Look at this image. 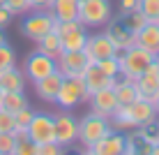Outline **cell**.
<instances>
[{"mask_svg":"<svg viewBox=\"0 0 159 155\" xmlns=\"http://www.w3.org/2000/svg\"><path fill=\"white\" fill-rule=\"evenodd\" d=\"M7 40H5V32H2V28H0V44H5Z\"/></svg>","mask_w":159,"mask_h":155,"instance_id":"obj_40","label":"cell"},{"mask_svg":"<svg viewBox=\"0 0 159 155\" xmlns=\"http://www.w3.org/2000/svg\"><path fill=\"white\" fill-rule=\"evenodd\" d=\"M125 16H127V19H125L127 28H129V30H134V32H136V30H141V28H143V26L148 23V19H145V16L139 12V9H136V12H129V14H125Z\"/></svg>","mask_w":159,"mask_h":155,"instance_id":"obj_29","label":"cell"},{"mask_svg":"<svg viewBox=\"0 0 159 155\" xmlns=\"http://www.w3.org/2000/svg\"><path fill=\"white\" fill-rule=\"evenodd\" d=\"M113 132V125H111V118H104V116L90 111L85 114L83 118H79V143H83L81 151L88 153V148L92 146L95 141H99L102 137L111 134Z\"/></svg>","mask_w":159,"mask_h":155,"instance_id":"obj_3","label":"cell"},{"mask_svg":"<svg viewBox=\"0 0 159 155\" xmlns=\"http://www.w3.org/2000/svg\"><path fill=\"white\" fill-rule=\"evenodd\" d=\"M157 127H159V118H157Z\"/></svg>","mask_w":159,"mask_h":155,"instance_id":"obj_42","label":"cell"},{"mask_svg":"<svg viewBox=\"0 0 159 155\" xmlns=\"http://www.w3.org/2000/svg\"><path fill=\"white\" fill-rule=\"evenodd\" d=\"M62 40V51H79V49H85V42H88V28H76L67 35H60Z\"/></svg>","mask_w":159,"mask_h":155,"instance_id":"obj_24","label":"cell"},{"mask_svg":"<svg viewBox=\"0 0 159 155\" xmlns=\"http://www.w3.org/2000/svg\"><path fill=\"white\" fill-rule=\"evenodd\" d=\"M62 81H65V76H62V72H60V70L46 74V76L39 79V81H35V93H37V97L44 99V102H48V104L56 102L58 90H60V86H62Z\"/></svg>","mask_w":159,"mask_h":155,"instance_id":"obj_14","label":"cell"},{"mask_svg":"<svg viewBox=\"0 0 159 155\" xmlns=\"http://www.w3.org/2000/svg\"><path fill=\"white\" fill-rule=\"evenodd\" d=\"M113 19V9L108 0H81L79 21L85 28H102Z\"/></svg>","mask_w":159,"mask_h":155,"instance_id":"obj_4","label":"cell"},{"mask_svg":"<svg viewBox=\"0 0 159 155\" xmlns=\"http://www.w3.org/2000/svg\"><path fill=\"white\" fill-rule=\"evenodd\" d=\"M5 7H7L14 16L16 14H28V12H32L30 0H5Z\"/></svg>","mask_w":159,"mask_h":155,"instance_id":"obj_30","label":"cell"},{"mask_svg":"<svg viewBox=\"0 0 159 155\" xmlns=\"http://www.w3.org/2000/svg\"><path fill=\"white\" fill-rule=\"evenodd\" d=\"M83 51L88 53L90 63H99L104 58H113L118 56V46L111 42V37L106 32H97V35H88V42H85V49Z\"/></svg>","mask_w":159,"mask_h":155,"instance_id":"obj_9","label":"cell"},{"mask_svg":"<svg viewBox=\"0 0 159 155\" xmlns=\"http://www.w3.org/2000/svg\"><path fill=\"white\" fill-rule=\"evenodd\" d=\"M116 79H118V76H116ZM116 79L106 76L99 67H97V63H90V65L83 70V74H81V81H83V88L88 90V95H92V93L99 90V88L113 86V84H116Z\"/></svg>","mask_w":159,"mask_h":155,"instance_id":"obj_17","label":"cell"},{"mask_svg":"<svg viewBox=\"0 0 159 155\" xmlns=\"http://www.w3.org/2000/svg\"><path fill=\"white\" fill-rule=\"evenodd\" d=\"M14 130H16L14 114L7 109H0V132H14Z\"/></svg>","mask_w":159,"mask_h":155,"instance_id":"obj_31","label":"cell"},{"mask_svg":"<svg viewBox=\"0 0 159 155\" xmlns=\"http://www.w3.org/2000/svg\"><path fill=\"white\" fill-rule=\"evenodd\" d=\"M23 86H25V74L16 70V65L0 72V88L2 90H23Z\"/></svg>","mask_w":159,"mask_h":155,"instance_id":"obj_20","label":"cell"},{"mask_svg":"<svg viewBox=\"0 0 159 155\" xmlns=\"http://www.w3.org/2000/svg\"><path fill=\"white\" fill-rule=\"evenodd\" d=\"M79 5L81 0H53L51 14L56 21H79Z\"/></svg>","mask_w":159,"mask_h":155,"instance_id":"obj_19","label":"cell"},{"mask_svg":"<svg viewBox=\"0 0 159 155\" xmlns=\"http://www.w3.org/2000/svg\"><path fill=\"white\" fill-rule=\"evenodd\" d=\"M97 67H99L106 76H111V79H116V76H120V65H118V56L113 58H104L97 63Z\"/></svg>","mask_w":159,"mask_h":155,"instance_id":"obj_27","label":"cell"},{"mask_svg":"<svg viewBox=\"0 0 159 155\" xmlns=\"http://www.w3.org/2000/svg\"><path fill=\"white\" fill-rule=\"evenodd\" d=\"M150 155H159V143H157V146H152V153Z\"/></svg>","mask_w":159,"mask_h":155,"instance_id":"obj_39","label":"cell"},{"mask_svg":"<svg viewBox=\"0 0 159 155\" xmlns=\"http://www.w3.org/2000/svg\"><path fill=\"white\" fill-rule=\"evenodd\" d=\"M23 107H28V97H25L23 90H2V95H0V109H7V111L16 114Z\"/></svg>","mask_w":159,"mask_h":155,"instance_id":"obj_23","label":"cell"},{"mask_svg":"<svg viewBox=\"0 0 159 155\" xmlns=\"http://www.w3.org/2000/svg\"><path fill=\"white\" fill-rule=\"evenodd\" d=\"M56 63H58V70L62 72V76H81L83 70L90 65V58L83 49H79V51H62Z\"/></svg>","mask_w":159,"mask_h":155,"instance_id":"obj_12","label":"cell"},{"mask_svg":"<svg viewBox=\"0 0 159 155\" xmlns=\"http://www.w3.org/2000/svg\"><path fill=\"white\" fill-rule=\"evenodd\" d=\"M113 90H116V97L120 104H129L139 97V90H136L134 79H127V76H118L116 84H113Z\"/></svg>","mask_w":159,"mask_h":155,"instance_id":"obj_21","label":"cell"},{"mask_svg":"<svg viewBox=\"0 0 159 155\" xmlns=\"http://www.w3.org/2000/svg\"><path fill=\"white\" fill-rule=\"evenodd\" d=\"M37 51H42V53H46V56H51L53 60H58L60 53H62V40H60V35L56 30L44 35L42 40L37 42Z\"/></svg>","mask_w":159,"mask_h":155,"instance_id":"obj_22","label":"cell"},{"mask_svg":"<svg viewBox=\"0 0 159 155\" xmlns=\"http://www.w3.org/2000/svg\"><path fill=\"white\" fill-rule=\"evenodd\" d=\"M56 70H58V63L51 56L42 53V51H32L30 56L25 58V65H23V74L28 76L32 84L44 79L46 74H51V72H56Z\"/></svg>","mask_w":159,"mask_h":155,"instance_id":"obj_8","label":"cell"},{"mask_svg":"<svg viewBox=\"0 0 159 155\" xmlns=\"http://www.w3.org/2000/svg\"><path fill=\"white\" fill-rule=\"evenodd\" d=\"M53 0H30V7L32 9H51Z\"/></svg>","mask_w":159,"mask_h":155,"instance_id":"obj_37","label":"cell"},{"mask_svg":"<svg viewBox=\"0 0 159 155\" xmlns=\"http://www.w3.org/2000/svg\"><path fill=\"white\" fill-rule=\"evenodd\" d=\"M134 84H136V90H139V97L152 99L159 93V67L155 63L148 65V70L143 72V74L136 76Z\"/></svg>","mask_w":159,"mask_h":155,"instance_id":"obj_15","label":"cell"},{"mask_svg":"<svg viewBox=\"0 0 159 155\" xmlns=\"http://www.w3.org/2000/svg\"><path fill=\"white\" fill-rule=\"evenodd\" d=\"M56 141L65 148L79 141V118H74L67 109L56 116Z\"/></svg>","mask_w":159,"mask_h":155,"instance_id":"obj_10","label":"cell"},{"mask_svg":"<svg viewBox=\"0 0 159 155\" xmlns=\"http://www.w3.org/2000/svg\"><path fill=\"white\" fill-rule=\"evenodd\" d=\"M53 26H56V16L51 14V9H35L32 14H28L23 19L21 32L37 44L44 35H48L53 30Z\"/></svg>","mask_w":159,"mask_h":155,"instance_id":"obj_5","label":"cell"},{"mask_svg":"<svg viewBox=\"0 0 159 155\" xmlns=\"http://www.w3.org/2000/svg\"><path fill=\"white\" fill-rule=\"evenodd\" d=\"M12 65H16V53H14V49L5 42V44H0V72L12 67Z\"/></svg>","mask_w":159,"mask_h":155,"instance_id":"obj_26","label":"cell"},{"mask_svg":"<svg viewBox=\"0 0 159 155\" xmlns=\"http://www.w3.org/2000/svg\"><path fill=\"white\" fill-rule=\"evenodd\" d=\"M157 118L159 116H157L152 99L136 97L134 102L120 104L116 109V114L111 116V125H113V130H139V127L152 125Z\"/></svg>","mask_w":159,"mask_h":155,"instance_id":"obj_1","label":"cell"},{"mask_svg":"<svg viewBox=\"0 0 159 155\" xmlns=\"http://www.w3.org/2000/svg\"><path fill=\"white\" fill-rule=\"evenodd\" d=\"M32 116H35V111L30 109V104H28V107H23V109H19V111L14 114L16 127H28V125H30V120H32Z\"/></svg>","mask_w":159,"mask_h":155,"instance_id":"obj_32","label":"cell"},{"mask_svg":"<svg viewBox=\"0 0 159 155\" xmlns=\"http://www.w3.org/2000/svg\"><path fill=\"white\" fill-rule=\"evenodd\" d=\"M16 137L14 132H0V155H14Z\"/></svg>","mask_w":159,"mask_h":155,"instance_id":"obj_28","label":"cell"},{"mask_svg":"<svg viewBox=\"0 0 159 155\" xmlns=\"http://www.w3.org/2000/svg\"><path fill=\"white\" fill-rule=\"evenodd\" d=\"M28 137L30 141L39 143H48L56 141V116L51 114H35L28 125Z\"/></svg>","mask_w":159,"mask_h":155,"instance_id":"obj_7","label":"cell"},{"mask_svg":"<svg viewBox=\"0 0 159 155\" xmlns=\"http://www.w3.org/2000/svg\"><path fill=\"white\" fill-rule=\"evenodd\" d=\"M62 153H65V146H60L58 141H48L37 146V155H62Z\"/></svg>","mask_w":159,"mask_h":155,"instance_id":"obj_33","label":"cell"},{"mask_svg":"<svg viewBox=\"0 0 159 155\" xmlns=\"http://www.w3.org/2000/svg\"><path fill=\"white\" fill-rule=\"evenodd\" d=\"M90 111L104 116V118H111L113 114H116V109L120 107L118 97H116V90H113V86H106V88H99V90H95L90 95Z\"/></svg>","mask_w":159,"mask_h":155,"instance_id":"obj_11","label":"cell"},{"mask_svg":"<svg viewBox=\"0 0 159 155\" xmlns=\"http://www.w3.org/2000/svg\"><path fill=\"white\" fill-rule=\"evenodd\" d=\"M155 63V53L148 51V49L139 46V44H131L129 49L118 53V65H120V76H127V79H136L139 74H143L148 70V65Z\"/></svg>","mask_w":159,"mask_h":155,"instance_id":"obj_2","label":"cell"},{"mask_svg":"<svg viewBox=\"0 0 159 155\" xmlns=\"http://www.w3.org/2000/svg\"><path fill=\"white\" fill-rule=\"evenodd\" d=\"M139 12L148 21L159 23V0H139Z\"/></svg>","mask_w":159,"mask_h":155,"instance_id":"obj_25","label":"cell"},{"mask_svg":"<svg viewBox=\"0 0 159 155\" xmlns=\"http://www.w3.org/2000/svg\"><path fill=\"white\" fill-rule=\"evenodd\" d=\"M88 99H90V95H88V90L83 88L81 76H65L62 86L58 90V97H56L58 107L72 111L74 107H79L81 102H88Z\"/></svg>","mask_w":159,"mask_h":155,"instance_id":"obj_6","label":"cell"},{"mask_svg":"<svg viewBox=\"0 0 159 155\" xmlns=\"http://www.w3.org/2000/svg\"><path fill=\"white\" fill-rule=\"evenodd\" d=\"M106 35L111 37V42L118 46V51H125V49H129L131 44H134L136 32L129 30L127 23H122L120 19H111L106 23Z\"/></svg>","mask_w":159,"mask_h":155,"instance_id":"obj_16","label":"cell"},{"mask_svg":"<svg viewBox=\"0 0 159 155\" xmlns=\"http://www.w3.org/2000/svg\"><path fill=\"white\" fill-rule=\"evenodd\" d=\"M134 44H139V46H143L152 53H159V23L148 21L141 30H136Z\"/></svg>","mask_w":159,"mask_h":155,"instance_id":"obj_18","label":"cell"},{"mask_svg":"<svg viewBox=\"0 0 159 155\" xmlns=\"http://www.w3.org/2000/svg\"><path fill=\"white\" fill-rule=\"evenodd\" d=\"M0 95H2V88H0Z\"/></svg>","mask_w":159,"mask_h":155,"instance_id":"obj_43","label":"cell"},{"mask_svg":"<svg viewBox=\"0 0 159 155\" xmlns=\"http://www.w3.org/2000/svg\"><path fill=\"white\" fill-rule=\"evenodd\" d=\"M14 155H37V143H35V141H30V139L16 141Z\"/></svg>","mask_w":159,"mask_h":155,"instance_id":"obj_34","label":"cell"},{"mask_svg":"<svg viewBox=\"0 0 159 155\" xmlns=\"http://www.w3.org/2000/svg\"><path fill=\"white\" fill-rule=\"evenodd\" d=\"M152 104H155V109H157V116H159V93L155 97H152Z\"/></svg>","mask_w":159,"mask_h":155,"instance_id":"obj_38","label":"cell"},{"mask_svg":"<svg viewBox=\"0 0 159 155\" xmlns=\"http://www.w3.org/2000/svg\"><path fill=\"white\" fill-rule=\"evenodd\" d=\"M12 19H14V14L9 12L5 5H0V28H7V26L12 23Z\"/></svg>","mask_w":159,"mask_h":155,"instance_id":"obj_35","label":"cell"},{"mask_svg":"<svg viewBox=\"0 0 159 155\" xmlns=\"http://www.w3.org/2000/svg\"><path fill=\"white\" fill-rule=\"evenodd\" d=\"M120 9H122V14L136 12L139 9V0H120Z\"/></svg>","mask_w":159,"mask_h":155,"instance_id":"obj_36","label":"cell"},{"mask_svg":"<svg viewBox=\"0 0 159 155\" xmlns=\"http://www.w3.org/2000/svg\"><path fill=\"white\" fill-rule=\"evenodd\" d=\"M155 65L159 67V53H155Z\"/></svg>","mask_w":159,"mask_h":155,"instance_id":"obj_41","label":"cell"},{"mask_svg":"<svg viewBox=\"0 0 159 155\" xmlns=\"http://www.w3.org/2000/svg\"><path fill=\"white\" fill-rule=\"evenodd\" d=\"M125 143H127V137L120 134L118 130H113L111 134L102 137L99 141H95L88 153L92 155H125Z\"/></svg>","mask_w":159,"mask_h":155,"instance_id":"obj_13","label":"cell"}]
</instances>
